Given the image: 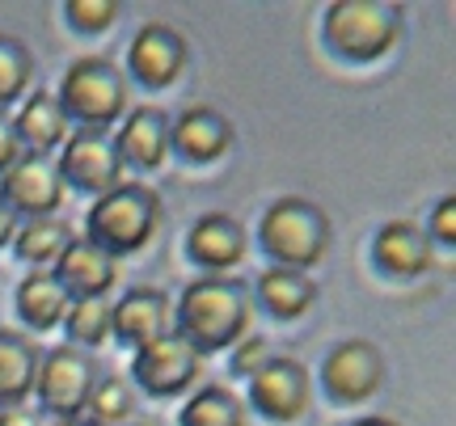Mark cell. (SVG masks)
<instances>
[{"label":"cell","mask_w":456,"mask_h":426,"mask_svg":"<svg viewBox=\"0 0 456 426\" xmlns=\"http://www.w3.org/2000/svg\"><path fill=\"white\" fill-rule=\"evenodd\" d=\"M51 279L60 283V292L68 300H102L118 283V262H114L110 253H102L98 245H89V241H72L55 258Z\"/></svg>","instance_id":"cell-15"},{"label":"cell","mask_w":456,"mask_h":426,"mask_svg":"<svg viewBox=\"0 0 456 426\" xmlns=\"http://www.w3.org/2000/svg\"><path fill=\"white\" fill-rule=\"evenodd\" d=\"M174 326L182 342L203 359L216 350H232L249 329V295L241 283L224 275L195 279L174 304Z\"/></svg>","instance_id":"cell-1"},{"label":"cell","mask_w":456,"mask_h":426,"mask_svg":"<svg viewBox=\"0 0 456 426\" xmlns=\"http://www.w3.org/2000/svg\"><path fill=\"white\" fill-rule=\"evenodd\" d=\"M355 426H402V422H393V418H380V414H376V418H359Z\"/></svg>","instance_id":"cell-34"},{"label":"cell","mask_w":456,"mask_h":426,"mask_svg":"<svg viewBox=\"0 0 456 426\" xmlns=\"http://www.w3.org/2000/svg\"><path fill=\"white\" fill-rule=\"evenodd\" d=\"M174 309H169V295L157 287H131L118 304L110 309V334L123 346H148L169 334Z\"/></svg>","instance_id":"cell-14"},{"label":"cell","mask_w":456,"mask_h":426,"mask_svg":"<svg viewBox=\"0 0 456 426\" xmlns=\"http://www.w3.org/2000/svg\"><path fill=\"white\" fill-rule=\"evenodd\" d=\"M313 397V380L309 367L300 359H283V355H271L258 372L249 376V406L271 418V422H296L300 414L309 410Z\"/></svg>","instance_id":"cell-10"},{"label":"cell","mask_w":456,"mask_h":426,"mask_svg":"<svg viewBox=\"0 0 456 426\" xmlns=\"http://www.w3.org/2000/svg\"><path fill=\"white\" fill-rule=\"evenodd\" d=\"M131 410H135L131 389L123 380L110 376V380H102V384H94V393L85 401V422L89 426H123L131 418Z\"/></svg>","instance_id":"cell-27"},{"label":"cell","mask_w":456,"mask_h":426,"mask_svg":"<svg viewBox=\"0 0 456 426\" xmlns=\"http://www.w3.org/2000/svg\"><path fill=\"white\" fill-rule=\"evenodd\" d=\"M330 241H334L330 215L322 212L313 198L283 195V198H275V203L262 212L258 245L275 266H288V270H309V266H317L322 258H326Z\"/></svg>","instance_id":"cell-3"},{"label":"cell","mask_w":456,"mask_h":426,"mask_svg":"<svg viewBox=\"0 0 456 426\" xmlns=\"http://www.w3.org/2000/svg\"><path fill=\"white\" fill-rule=\"evenodd\" d=\"M118 161L131 169H161L169 157V115L157 106H140L131 110L127 123L118 127Z\"/></svg>","instance_id":"cell-17"},{"label":"cell","mask_w":456,"mask_h":426,"mask_svg":"<svg viewBox=\"0 0 456 426\" xmlns=\"http://www.w3.org/2000/svg\"><path fill=\"white\" fill-rule=\"evenodd\" d=\"M55 426H89L85 418H64V422H55Z\"/></svg>","instance_id":"cell-35"},{"label":"cell","mask_w":456,"mask_h":426,"mask_svg":"<svg viewBox=\"0 0 456 426\" xmlns=\"http://www.w3.org/2000/svg\"><path fill=\"white\" fill-rule=\"evenodd\" d=\"M161 229V195L144 181H123L110 195L94 198V207L85 215V241L110 253L114 262L127 258L135 249L152 241V232Z\"/></svg>","instance_id":"cell-2"},{"label":"cell","mask_w":456,"mask_h":426,"mask_svg":"<svg viewBox=\"0 0 456 426\" xmlns=\"http://www.w3.org/2000/svg\"><path fill=\"white\" fill-rule=\"evenodd\" d=\"M427 241L436 245L440 241L444 249H452L456 245V198H440L436 203V212H431V232H427Z\"/></svg>","instance_id":"cell-29"},{"label":"cell","mask_w":456,"mask_h":426,"mask_svg":"<svg viewBox=\"0 0 456 426\" xmlns=\"http://www.w3.org/2000/svg\"><path fill=\"white\" fill-rule=\"evenodd\" d=\"M72 241H77V237H72V229H68V220H60V215L26 220V224L13 232V253L21 258V262H30V266L43 270V266H55V258H60Z\"/></svg>","instance_id":"cell-23"},{"label":"cell","mask_w":456,"mask_h":426,"mask_svg":"<svg viewBox=\"0 0 456 426\" xmlns=\"http://www.w3.org/2000/svg\"><path fill=\"white\" fill-rule=\"evenodd\" d=\"M17 312L26 317V326L30 329H55L64 321L68 312V295L60 292V283L51 279V270H30L26 279L17 283Z\"/></svg>","instance_id":"cell-22"},{"label":"cell","mask_w":456,"mask_h":426,"mask_svg":"<svg viewBox=\"0 0 456 426\" xmlns=\"http://www.w3.org/2000/svg\"><path fill=\"white\" fill-rule=\"evenodd\" d=\"M21 157V144H17V132H13V118L0 115V173Z\"/></svg>","instance_id":"cell-31"},{"label":"cell","mask_w":456,"mask_h":426,"mask_svg":"<svg viewBox=\"0 0 456 426\" xmlns=\"http://www.w3.org/2000/svg\"><path fill=\"white\" fill-rule=\"evenodd\" d=\"M60 110L64 118L89 132H106L118 115H127V81L106 55H85L60 81Z\"/></svg>","instance_id":"cell-5"},{"label":"cell","mask_w":456,"mask_h":426,"mask_svg":"<svg viewBox=\"0 0 456 426\" xmlns=\"http://www.w3.org/2000/svg\"><path fill=\"white\" fill-rule=\"evenodd\" d=\"M0 426H38V418L26 410H17V406H9V410H0Z\"/></svg>","instance_id":"cell-32"},{"label":"cell","mask_w":456,"mask_h":426,"mask_svg":"<svg viewBox=\"0 0 456 426\" xmlns=\"http://www.w3.org/2000/svg\"><path fill=\"white\" fill-rule=\"evenodd\" d=\"M254 292H258V304L275 321H296V317H305V312L317 304V287L305 270H288V266H271V270H262L258 283H254Z\"/></svg>","instance_id":"cell-20"},{"label":"cell","mask_w":456,"mask_h":426,"mask_svg":"<svg viewBox=\"0 0 456 426\" xmlns=\"http://www.w3.org/2000/svg\"><path fill=\"white\" fill-rule=\"evenodd\" d=\"M13 132L26 157H47L51 148H60L68 140V118L60 110V98L47 93V89L30 93L13 118Z\"/></svg>","instance_id":"cell-19"},{"label":"cell","mask_w":456,"mask_h":426,"mask_svg":"<svg viewBox=\"0 0 456 426\" xmlns=\"http://www.w3.org/2000/svg\"><path fill=\"white\" fill-rule=\"evenodd\" d=\"M186 253L195 258L203 270H228L245 258V229L228 212H208L203 220H195V229L186 232Z\"/></svg>","instance_id":"cell-18"},{"label":"cell","mask_w":456,"mask_h":426,"mask_svg":"<svg viewBox=\"0 0 456 426\" xmlns=\"http://www.w3.org/2000/svg\"><path fill=\"white\" fill-rule=\"evenodd\" d=\"M64 329H68V346L98 350L110 338V304L106 300H72L64 312Z\"/></svg>","instance_id":"cell-26"},{"label":"cell","mask_w":456,"mask_h":426,"mask_svg":"<svg viewBox=\"0 0 456 426\" xmlns=\"http://www.w3.org/2000/svg\"><path fill=\"white\" fill-rule=\"evenodd\" d=\"M118 13H123V4H118V0H68L64 4L68 26H72V30H81V34L110 30L114 21H118Z\"/></svg>","instance_id":"cell-28"},{"label":"cell","mask_w":456,"mask_h":426,"mask_svg":"<svg viewBox=\"0 0 456 426\" xmlns=\"http://www.w3.org/2000/svg\"><path fill=\"white\" fill-rule=\"evenodd\" d=\"M326 47L346 64H372L402 38V9L385 0H334L326 9Z\"/></svg>","instance_id":"cell-4"},{"label":"cell","mask_w":456,"mask_h":426,"mask_svg":"<svg viewBox=\"0 0 456 426\" xmlns=\"http://www.w3.org/2000/svg\"><path fill=\"white\" fill-rule=\"evenodd\" d=\"M232 148V123L212 106H186L169 123V152L191 165H212Z\"/></svg>","instance_id":"cell-13"},{"label":"cell","mask_w":456,"mask_h":426,"mask_svg":"<svg viewBox=\"0 0 456 426\" xmlns=\"http://www.w3.org/2000/svg\"><path fill=\"white\" fill-rule=\"evenodd\" d=\"M186 55H191V51H186V38H182L174 26L148 21V26H140V34L131 38L127 68L144 89H169V84L182 76Z\"/></svg>","instance_id":"cell-12"},{"label":"cell","mask_w":456,"mask_h":426,"mask_svg":"<svg viewBox=\"0 0 456 426\" xmlns=\"http://www.w3.org/2000/svg\"><path fill=\"white\" fill-rule=\"evenodd\" d=\"M178 426H245V406L232 389L208 384L182 406Z\"/></svg>","instance_id":"cell-24"},{"label":"cell","mask_w":456,"mask_h":426,"mask_svg":"<svg viewBox=\"0 0 456 426\" xmlns=\"http://www.w3.org/2000/svg\"><path fill=\"white\" fill-rule=\"evenodd\" d=\"M266 359H271V346H266V338H245V342L232 350V372H237V376H254Z\"/></svg>","instance_id":"cell-30"},{"label":"cell","mask_w":456,"mask_h":426,"mask_svg":"<svg viewBox=\"0 0 456 426\" xmlns=\"http://www.w3.org/2000/svg\"><path fill=\"white\" fill-rule=\"evenodd\" d=\"M38 346L17 334V329H0V406H21L34 393V376H38Z\"/></svg>","instance_id":"cell-21"},{"label":"cell","mask_w":456,"mask_h":426,"mask_svg":"<svg viewBox=\"0 0 456 426\" xmlns=\"http://www.w3.org/2000/svg\"><path fill=\"white\" fill-rule=\"evenodd\" d=\"M199 376H203V355H195L178 334H165L157 342L140 346V350H135V363H131V380H135L148 397H178V393H186Z\"/></svg>","instance_id":"cell-9"},{"label":"cell","mask_w":456,"mask_h":426,"mask_svg":"<svg viewBox=\"0 0 456 426\" xmlns=\"http://www.w3.org/2000/svg\"><path fill=\"white\" fill-rule=\"evenodd\" d=\"M0 203L13 215H30V220H47L64 207V178L55 161L47 157H17L4 173H0Z\"/></svg>","instance_id":"cell-8"},{"label":"cell","mask_w":456,"mask_h":426,"mask_svg":"<svg viewBox=\"0 0 456 426\" xmlns=\"http://www.w3.org/2000/svg\"><path fill=\"white\" fill-rule=\"evenodd\" d=\"M55 169H60L64 186L81 190V195H94V198L110 195L114 186H123V161H118L114 140L106 132H89V127L68 135Z\"/></svg>","instance_id":"cell-7"},{"label":"cell","mask_w":456,"mask_h":426,"mask_svg":"<svg viewBox=\"0 0 456 426\" xmlns=\"http://www.w3.org/2000/svg\"><path fill=\"white\" fill-rule=\"evenodd\" d=\"M34 81V55L17 34H0V110L26 98Z\"/></svg>","instance_id":"cell-25"},{"label":"cell","mask_w":456,"mask_h":426,"mask_svg":"<svg viewBox=\"0 0 456 426\" xmlns=\"http://www.w3.org/2000/svg\"><path fill=\"white\" fill-rule=\"evenodd\" d=\"M380 380H385V359H380V350H376L372 342H363V338L338 342L326 355V363H322V384H326V393L334 397L338 406H359V401L376 397Z\"/></svg>","instance_id":"cell-11"},{"label":"cell","mask_w":456,"mask_h":426,"mask_svg":"<svg viewBox=\"0 0 456 426\" xmlns=\"http://www.w3.org/2000/svg\"><path fill=\"white\" fill-rule=\"evenodd\" d=\"M13 232H17V215L9 212L4 203H0V249H4L9 241H13Z\"/></svg>","instance_id":"cell-33"},{"label":"cell","mask_w":456,"mask_h":426,"mask_svg":"<svg viewBox=\"0 0 456 426\" xmlns=\"http://www.w3.org/2000/svg\"><path fill=\"white\" fill-rule=\"evenodd\" d=\"M372 262L389 279H419L431 266V241L414 220H389L372 241Z\"/></svg>","instance_id":"cell-16"},{"label":"cell","mask_w":456,"mask_h":426,"mask_svg":"<svg viewBox=\"0 0 456 426\" xmlns=\"http://www.w3.org/2000/svg\"><path fill=\"white\" fill-rule=\"evenodd\" d=\"M94 380H98V363L94 355H85L77 346H55L38 359V376H34V393L38 406L51 418H81L85 401L94 393Z\"/></svg>","instance_id":"cell-6"}]
</instances>
